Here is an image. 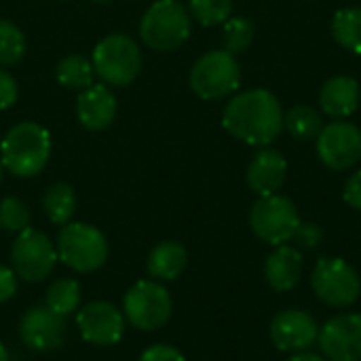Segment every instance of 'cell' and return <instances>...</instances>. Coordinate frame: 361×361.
<instances>
[{
    "instance_id": "obj_1",
    "label": "cell",
    "mask_w": 361,
    "mask_h": 361,
    "mask_svg": "<svg viewBox=\"0 0 361 361\" xmlns=\"http://www.w3.org/2000/svg\"><path fill=\"white\" fill-rule=\"evenodd\" d=\"M222 125L237 140L264 148L283 129V108L269 89H250L224 106Z\"/></svg>"
},
{
    "instance_id": "obj_2",
    "label": "cell",
    "mask_w": 361,
    "mask_h": 361,
    "mask_svg": "<svg viewBox=\"0 0 361 361\" xmlns=\"http://www.w3.org/2000/svg\"><path fill=\"white\" fill-rule=\"evenodd\" d=\"M51 157V135L38 123H17L8 129L0 144V161L6 171L17 178L40 173Z\"/></svg>"
},
{
    "instance_id": "obj_3",
    "label": "cell",
    "mask_w": 361,
    "mask_h": 361,
    "mask_svg": "<svg viewBox=\"0 0 361 361\" xmlns=\"http://www.w3.org/2000/svg\"><path fill=\"white\" fill-rule=\"evenodd\" d=\"M57 258L76 273H93L108 260V241L91 224L68 222L57 235Z\"/></svg>"
},
{
    "instance_id": "obj_4",
    "label": "cell",
    "mask_w": 361,
    "mask_h": 361,
    "mask_svg": "<svg viewBox=\"0 0 361 361\" xmlns=\"http://www.w3.org/2000/svg\"><path fill=\"white\" fill-rule=\"evenodd\" d=\"M91 63L104 85L125 87L140 74L142 51L131 36L108 34L95 44Z\"/></svg>"
},
{
    "instance_id": "obj_5",
    "label": "cell",
    "mask_w": 361,
    "mask_h": 361,
    "mask_svg": "<svg viewBox=\"0 0 361 361\" xmlns=\"http://www.w3.org/2000/svg\"><path fill=\"white\" fill-rule=\"evenodd\" d=\"M190 34V15L178 0H157L152 2L142 21L140 36L146 47L154 51H173Z\"/></svg>"
},
{
    "instance_id": "obj_6",
    "label": "cell",
    "mask_w": 361,
    "mask_h": 361,
    "mask_svg": "<svg viewBox=\"0 0 361 361\" xmlns=\"http://www.w3.org/2000/svg\"><path fill=\"white\" fill-rule=\"evenodd\" d=\"M241 85V68L235 55L224 49L207 51L190 70V89L201 99H222L235 93Z\"/></svg>"
},
{
    "instance_id": "obj_7",
    "label": "cell",
    "mask_w": 361,
    "mask_h": 361,
    "mask_svg": "<svg viewBox=\"0 0 361 361\" xmlns=\"http://www.w3.org/2000/svg\"><path fill=\"white\" fill-rule=\"evenodd\" d=\"M313 294L332 309H347L361 296L357 271L343 258H319L311 273Z\"/></svg>"
},
{
    "instance_id": "obj_8",
    "label": "cell",
    "mask_w": 361,
    "mask_h": 361,
    "mask_svg": "<svg viewBox=\"0 0 361 361\" xmlns=\"http://www.w3.org/2000/svg\"><path fill=\"white\" fill-rule=\"evenodd\" d=\"M300 222V214L292 199L277 192L258 197L250 209V226L254 235L275 247L292 241Z\"/></svg>"
},
{
    "instance_id": "obj_9",
    "label": "cell",
    "mask_w": 361,
    "mask_h": 361,
    "mask_svg": "<svg viewBox=\"0 0 361 361\" xmlns=\"http://www.w3.org/2000/svg\"><path fill=\"white\" fill-rule=\"evenodd\" d=\"M171 311L173 302L167 288L150 279L131 286L123 298L125 319L142 332H154L163 328L169 322Z\"/></svg>"
},
{
    "instance_id": "obj_10",
    "label": "cell",
    "mask_w": 361,
    "mask_h": 361,
    "mask_svg": "<svg viewBox=\"0 0 361 361\" xmlns=\"http://www.w3.org/2000/svg\"><path fill=\"white\" fill-rule=\"evenodd\" d=\"M57 250L51 243V239L36 231L25 228L21 231L11 247V267L15 275L27 283H38L47 279L57 262Z\"/></svg>"
},
{
    "instance_id": "obj_11",
    "label": "cell",
    "mask_w": 361,
    "mask_h": 361,
    "mask_svg": "<svg viewBox=\"0 0 361 361\" xmlns=\"http://www.w3.org/2000/svg\"><path fill=\"white\" fill-rule=\"evenodd\" d=\"M317 140V157L332 171H345L360 163L361 129L357 125L336 118L322 127Z\"/></svg>"
},
{
    "instance_id": "obj_12",
    "label": "cell",
    "mask_w": 361,
    "mask_h": 361,
    "mask_svg": "<svg viewBox=\"0 0 361 361\" xmlns=\"http://www.w3.org/2000/svg\"><path fill=\"white\" fill-rule=\"evenodd\" d=\"M317 343L328 361H361V315L343 313L328 319Z\"/></svg>"
},
{
    "instance_id": "obj_13",
    "label": "cell",
    "mask_w": 361,
    "mask_h": 361,
    "mask_svg": "<svg viewBox=\"0 0 361 361\" xmlns=\"http://www.w3.org/2000/svg\"><path fill=\"white\" fill-rule=\"evenodd\" d=\"M76 326L85 343L110 347L125 334V315L106 300H93L76 313Z\"/></svg>"
},
{
    "instance_id": "obj_14",
    "label": "cell",
    "mask_w": 361,
    "mask_h": 361,
    "mask_svg": "<svg viewBox=\"0 0 361 361\" xmlns=\"http://www.w3.org/2000/svg\"><path fill=\"white\" fill-rule=\"evenodd\" d=\"M269 334L279 351L300 353L313 347V343L319 336V326L311 313L300 309H288L273 317Z\"/></svg>"
},
{
    "instance_id": "obj_15",
    "label": "cell",
    "mask_w": 361,
    "mask_h": 361,
    "mask_svg": "<svg viewBox=\"0 0 361 361\" xmlns=\"http://www.w3.org/2000/svg\"><path fill=\"white\" fill-rule=\"evenodd\" d=\"M19 336L32 351H55L63 345L66 322L47 307H32L19 322Z\"/></svg>"
},
{
    "instance_id": "obj_16",
    "label": "cell",
    "mask_w": 361,
    "mask_h": 361,
    "mask_svg": "<svg viewBox=\"0 0 361 361\" xmlns=\"http://www.w3.org/2000/svg\"><path fill=\"white\" fill-rule=\"evenodd\" d=\"M286 176H288L286 157L279 150L267 148V146L254 154V159L250 161L247 171H245L247 186L260 197L279 192V188L286 182Z\"/></svg>"
},
{
    "instance_id": "obj_17",
    "label": "cell",
    "mask_w": 361,
    "mask_h": 361,
    "mask_svg": "<svg viewBox=\"0 0 361 361\" xmlns=\"http://www.w3.org/2000/svg\"><path fill=\"white\" fill-rule=\"evenodd\" d=\"M78 123L89 131H102L116 118V97L108 85H91L76 99Z\"/></svg>"
},
{
    "instance_id": "obj_18",
    "label": "cell",
    "mask_w": 361,
    "mask_h": 361,
    "mask_svg": "<svg viewBox=\"0 0 361 361\" xmlns=\"http://www.w3.org/2000/svg\"><path fill=\"white\" fill-rule=\"evenodd\" d=\"M302 267H305V260H302L300 250L283 243V245H277L269 254L264 262V277L275 292H290L298 286Z\"/></svg>"
},
{
    "instance_id": "obj_19",
    "label": "cell",
    "mask_w": 361,
    "mask_h": 361,
    "mask_svg": "<svg viewBox=\"0 0 361 361\" xmlns=\"http://www.w3.org/2000/svg\"><path fill=\"white\" fill-rule=\"evenodd\" d=\"M361 102L360 82L353 76L341 74L332 76L324 82L319 91V106L332 118H347L351 116Z\"/></svg>"
},
{
    "instance_id": "obj_20",
    "label": "cell",
    "mask_w": 361,
    "mask_h": 361,
    "mask_svg": "<svg viewBox=\"0 0 361 361\" xmlns=\"http://www.w3.org/2000/svg\"><path fill=\"white\" fill-rule=\"evenodd\" d=\"M186 264H188L186 247L178 241H163L150 252L146 269L154 279L173 281L184 273Z\"/></svg>"
},
{
    "instance_id": "obj_21",
    "label": "cell",
    "mask_w": 361,
    "mask_h": 361,
    "mask_svg": "<svg viewBox=\"0 0 361 361\" xmlns=\"http://www.w3.org/2000/svg\"><path fill=\"white\" fill-rule=\"evenodd\" d=\"M332 34L343 49L361 55V6H345L336 11L332 19Z\"/></svg>"
},
{
    "instance_id": "obj_22",
    "label": "cell",
    "mask_w": 361,
    "mask_h": 361,
    "mask_svg": "<svg viewBox=\"0 0 361 361\" xmlns=\"http://www.w3.org/2000/svg\"><path fill=\"white\" fill-rule=\"evenodd\" d=\"M42 207L47 218L53 224H68L70 218L76 212V192L70 184L66 182H57L53 184L42 199Z\"/></svg>"
},
{
    "instance_id": "obj_23",
    "label": "cell",
    "mask_w": 361,
    "mask_h": 361,
    "mask_svg": "<svg viewBox=\"0 0 361 361\" xmlns=\"http://www.w3.org/2000/svg\"><path fill=\"white\" fill-rule=\"evenodd\" d=\"M80 305V286L76 279L70 277H61L55 279L44 296V307L51 309L53 313L68 317L70 313H76Z\"/></svg>"
},
{
    "instance_id": "obj_24",
    "label": "cell",
    "mask_w": 361,
    "mask_h": 361,
    "mask_svg": "<svg viewBox=\"0 0 361 361\" xmlns=\"http://www.w3.org/2000/svg\"><path fill=\"white\" fill-rule=\"evenodd\" d=\"M55 74H57L59 85H63L68 89L82 91V89L93 85L95 70H93V63L87 57H82V55H66L57 63Z\"/></svg>"
},
{
    "instance_id": "obj_25",
    "label": "cell",
    "mask_w": 361,
    "mask_h": 361,
    "mask_svg": "<svg viewBox=\"0 0 361 361\" xmlns=\"http://www.w3.org/2000/svg\"><path fill=\"white\" fill-rule=\"evenodd\" d=\"M283 127L296 140H313L319 135L324 123L315 108L311 106H294L283 114Z\"/></svg>"
},
{
    "instance_id": "obj_26",
    "label": "cell",
    "mask_w": 361,
    "mask_h": 361,
    "mask_svg": "<svg viewBox=\"0 0 361 361\" xmlns=\"http://www.w3.org/2000/svg\"><path fill=\"white\" fill-rule=\"evenodd\" d=\"M254 40V23L247 17H228L222 27V47L231 55L243 53Z\"/></svg>"
},
{
    "instance_id": "obj_27",
    "label": "cell",
    "mask_w": 361,
    "mask_h": 361,
    "mask_svg": "<svg viewBox=\"0 0 361 361\" xmlns=\"http://www.w3.org/2000/svg\"><path fill=\"white\" fill-rule=\"evenodd\" d=\"M25 55V36L8 19H0V66H15Z\"/></svg>"
},
{
    "instance_id": "obj_28",
    "label": "cell",
    "mask_w": 361,
    "mask_h": 361,
    "mask_svg": "<svg viewBox=\"0 0 361 361\" xmlns=\"http://www.w3.org/2000/svg\"><path fill=\"white\" fill-rule=\"evenodd\" d=\"M190 15L205 27L224 23L233 13V0H188Z\"/></svg>"
},
{
    "instance_id": "obj_29",
    "label": "cell",
    "mask_w": 361,
    "mask_h": 361,
    "mask_svg": "<svg viewBox=\"0 0 361 361\" xmlns=\"http://www.w3.org/2000/svg\"><path fill=\"white\" fill-rule=\"evenodd\" d=\"M30 207L17 199V197H4L0 201V228L6 233H15L19 235L21 231L30 228Z\"/></svg>"
},
{
    "instance_id": "obj_30",
    "label": "cell",
    "mask_w": 361,
    "mask_h": 361,
    "mask_svg": "<svg viewBox=\"0 0 361 361\" xmlns=\"http://www.w3.org/2000/svg\"><path fill=\"white\" fill-rule=\"evenodd\" d=\"M322 239H324V231L317 224H313V222H300L296 233H294V237H292V241H296V245L302 247V250L319 247Z\"/></svg>"
},
{
    "instance_id": "obj_31",
    "label": "cell",
    "mask_w": 361,
    "mask_h": 361,
    "mask_svg": "<svg viewBox=\"0 0 361 361\" xmlns=\"http://www.w3.org/2000/svg\"><path fill=\"white\" fill-rule=\"evenodd\" d=\"M17 95H19L17 80L8 72L0 70V110L11 108L17 102Z\"/></svg>"
},
{
    "instance_id": "obj_32",
    "label": "cell",
    "mask_w": 361,
    "mask_h": 361,
    "mask_svg": "<svg viewBox=\"0 0 361 361\" xmlns=\"http://www.w3.org/2000/svg\"><path fill=\"white\" fill-rule=\"evenodd\" d=\"M140 361H186V360H184V355H182L176 347H171V345H152V347H148V349L142 353Z\"/></svg>"
},
{
    "instance_id": "obj_33",
    "label": "cell",
    "mask_w": 361,
    "mask_h": 361,
    "mask_svg": "<svg viewBox=\"0 0 361 361\" xmlns=\"http://www.w3.org/2000/svg\"><path fill=\"white\" fill-rule=\"evenodd\" d=\"M343 199L347 201V205L361 212V169L355 171L353 176H349V180L345 182Z\"/></svg>"
},
{
    "instance_id": "obj_34",
    "label": "cell",
    "mask_w": 361,
    "mask_h": 361,
    "mask_svg": "<svg viewBox=\"0 0 361 361\" xmlns=\"http://www.w3.org/2000/svg\"><path fill=\"white\" fill-rule=\"evenodd\" d=\"M17 292V275L13 269L0 264V305L11 300Z\"/></svg>"
},
{
    "instance_id": "obj_35",
    "label": "cell",
    "mask_w": 361,
    "mask_h": 361,
    "mask_svg": "<svg viewBox=\"0 0 361 361\" xmlns=\"http://www.w3.org/2000/svg\"><path fill=\"white\" fill-rule=\"evenodd\" d=\"M288 361H328L324 355H317V353H311V351H300V353H294Z\"/></svg>"
},
{
    "instance_id": "obj_36",
    "label": "cell",
    "mask_w": 361,
    "mask_h": 361,
    "mask_svg": "<svg viewBox=\"0 0 361 361\" xmlns=\"http://www.w3.org/2000/svg\"><path fill=\"white\" fill-rule=\"evenodd\" d=\"M0 361H8V353H6V347L0 343Z\"/></svg>"
},
{
    "instance_id": "obj_37",
    "label": "cell",
    "mask_w": 361,
    "mask_h": 361,
    "mask_svg": "<svg viewBox=\"0 0 361 361\" xmlns=\"http://www.w3.org/2000/svg\"><path fill=\"white\" fill-rule=\"evenodd\" d=\"M91 2H97V4H106V2H112V0H91Z\"/></svg>"
},
{
    "instance_id": "obj_38",
    "label": "cell",
    "mask_w": 361,
    "mask_h": 361,
    "mask_svg": "<svg viewBox=\"0 0 361 361\" xmlns=\"http://www.w3.org/2000/svg\"><path fill=\"white\" fill-rule=\"evenodd\" d=\"M2 171H4V167H2V161H0V182H2Z\"/></svg>"
}]
</instances>
